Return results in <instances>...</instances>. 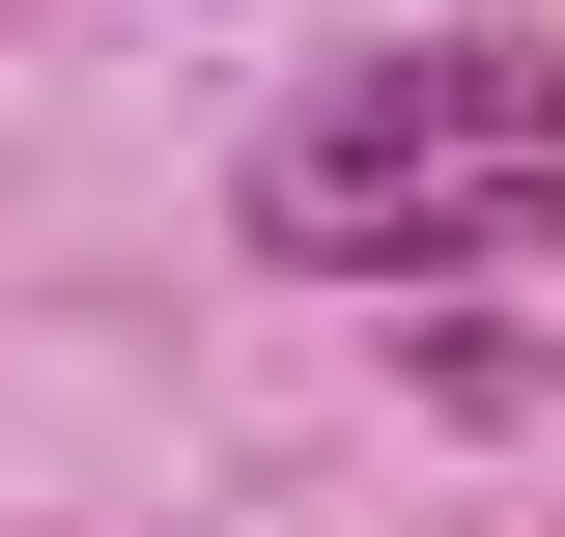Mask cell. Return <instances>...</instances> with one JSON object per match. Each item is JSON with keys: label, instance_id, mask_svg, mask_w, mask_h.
<instances>
[{"label": "cell", "instance_id": "cell-1", "mask_svg": "<svg viewBox=\"0 0 565 537\" xmlns=\"http://www.w3.org/2000/svg\"><path fill=\"white\" fill-rule=\"evenodd\" d=\"M255 227L311 283H452V255H565V57L481 29V57H367L255 141Z\"/></svg>", "mask_w": 565, "mask_h": 537}]
</instances>
